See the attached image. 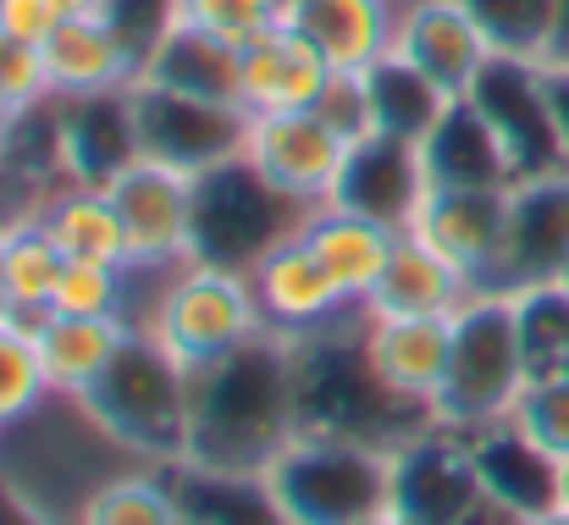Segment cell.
<instances>
[{"mask_svg": "<svg viewBox=\"0 0 569 525\" xmlns=\"http://www.w3.org/2000/svg\"><path fill=\"white\" fill-rule=\"evenodd\" d=\"M0 525H67V521H56L39 498H28L11 476H0Z\"/></svg>", "mask_w": 569, "mask_h": 525, "instance_id": "41", "label": "cell"}, {"mask_svg": "<svg viewBox=\"0 0 569 525\" xmlns=\"http://www.w3.org/2000/svg\"><path fill=\"white\" fill-rule=\"evenodd\" d=\"M503 227H509V188H426L403 232H415L453 271H465L476 294H492L503 260Z\"/></svg>", "mask_w": 569, "mask_h": 525, "instance_id": "12", "label": "cell"}, {"mask_svg": "<svg viewBox=\"0 0 569 525\" xmlns=\"http://www.w3.org/2000/svg\"><path fill=\"white\" fill-rule=\"evenodd\" d=\"M172 22L204 28L243 50L282 22V0H172Z\"/></svg>", "mask_w": 569, "mask_h": 525, "instance_id": "37", "label": "cell"}, {"mask_svg": "<svg viewBox=\"0 0 569 525\" xmlns=\"http://www.w3.org/2000/svg\"><path fill=\"white\" fill-rule=\"evenodd\" d=\"M366 310L310 333V338H288L293 344V404H299V432H332V437H355V443H377L398 448L415 432L431 426L426 404L398 398L377 376V365L366 359Z\"/></svg>", "mask_w": 569, "mask_h": 525, "instance_id": "2", "label": "cell"}, {"mask_svg": "<svg viewBox=\"0 0 569 525\" xmlns=\"http://www.w3.org/2000/svg\"><path fill=\"white\" fill-rule=\"evenodd\" d=\"M509 420L548 454L569 465V376L565 382H526V393L515 398Z\"/></svg>", "mask_w": 569, "mask_h": 525, "instance_id": "38", "label": "cell"}, {"mask_svg": "<svg viewBox=\"0 0 569 525\" xmlns=\"http://www.w3.org/2000/svg\"><path fill=\"white\" fill-rule=\"evenodd\" d=\"M67 255L56 249V238L39 221H22L6 232V294H11V316L17 321H39L56 305V283H61Z\"/></svg>", "mask_w": 569, "mask_h": 525, "instance_id": "35", "label": "cell"}, {"mask_svg": "<svg viewBox=\"0 0 569 525\" xmlns=\"http://www.w3.org/2000/svg\"><path fill=\"white\" fill-rule=\"evenodd\" d=\"M526 525H569V509L565 504H553V509H542V515H531Z\"/></svg>", "mask_w": 569, "mask_h": 525, "instance_id": "45", "label": "cell"}, {"mask_svg": "<svg viewBox=\"0 0 569 525\" xmlns=\"http://www.w3.org/2000/svg\"><path fill=\"white\" fill-rule=\"evenodd\" d=\"M139 333H150L178 365L199 370L221 354L266 338V316H260L249 271L189 260L156 288V305H150Z\"/></svg>", "mask_w": 569, "mask_h": 525, "instance_id": "6", "label": "cell"}, {"mask_svg": "<svg viewBox=\"0 0 569 525\" xmlns=\"http://www.w3.org/2000/svg\"><path fill=\"white\" fill-rule=\"evenodd\" d=\"M366 83V111H371V133H387V139H403V145H420L431 133V122L442 117V89L415 72L398 50H387L381 61H371L360 72Z\"/></svg>", "mask_w": 569, "mask_h": 525, "instance_id": "30", "label": "cell"}, {"mask_svg": "<svg viewBox=\"0 0 569 525\" xmlns=\"http://www.w3.org/2000/svg\"><path fill=\"white\" fill-rule=\"evenodd\" d=\"M50 376H44V359L33 344V327L28 321H0V432L22 426L28 415H39L50 404Z\"/></svg>", "mask_w": 569, "mask_h": 525, "instance_id": "36", "label": "cell"}, {"mask_svg": "<svg viewBox=\"0 0 569 525\" xmlns=\"http://www.w3.org/2000/svg\"><path fill=\"white\" fill-rule=\"evenodd\" d=\"M78 525H183L178 476L161 465H122L83 498Z\"/></svg>", "mask_w": 569, "mask_h": 525, "instance_id": "31", "label": "cell"}, {"mask_svg": "<svg viewBox=\"0 0 569 525\" xmlns=\"http://www.w3.org/2000/svg\"><path fill=\"white\" fill-rule=\"evenodd\" d=\"M0 437H6V432H0Z\"/></svg>", "mask_w": 569, "mask_h": 525, "instance_id": "53", "label": "cell"}, {"mask_svg": "<svg viewBox=\"0 0 569 525\" xmlns=\"http://www.w3.org/2000/svg\"><path fill=\"white\" fill-rule=\"evenodd\" d=\"M122 232H128V255L139 271H178L193 260V177L156 167V161H133L106 182Z\"/></svg>", "mask_w": 569, "mask_h": 525, "instance_id": "11", "label": "cell"}, {"mask_svg": "<svg viewBox=\"0 0 569 525\" xmlns=\"http://www.w3.org/2000/svg\"><path fill=\"white\" fill-rule=\"evenodd\" d=\"M249 283H254V299H260V316H266V333H282V338H310L366 305H355L338 277L310 255V244L293 232L282 238L271 255H260L249 266Z\"/></svg>", "mask_w": 569, "mask_h": 525, "instance_id": "15", "label": "cell"}, {"mask_svg": "<svg viewBox=\"0 0 569 525\" xmlns=\"http://www.w3.org/2000/svg\"><path fill=\"white\" fill-rule=\"evenodd\" d=\"M72 11H78V0H0V33L44 44Z\"/></svg>", "mask_w": 569, "mask_h": 525, "instance_id": "40", "label": "cell"}, {"mask_svg": "<svg viewBox=\"0 0 569 525\" xmlns=\"http://www.w3.org/2000/svg\"><path fill=\"white\" fill-rule=\"evenodd\" d=\"M470 100L481 106L487 128L498 133V145H503V156L515 167V182L565 167V145H559L553 106H548V89H542V61L492 56L487 72L476 78Z\"/></svg>", "mask_w": 569, "mask_h": 525, "instance_id": "13", "label": "cell"}, {"mask_svg": "<svg viewBox=\"0 0 569 525\" xmlns=\"http://www.w3.org/2000/svg\"><path fill=\"white\" fill-rule=\"evenodd\" d=\"M332 78H338L332 61L305 33H293L288 22H277L271 33L243 44V111L249 117L310 111V106H321Z\"/></svg>", "mask_w": 569, "mask_h": 525, "instance_id": "19", "label": "cell"}, {"mask_svg": "<svg viewBox=\"0 0 569 525\" xmlns=\"http://www.w3.org/2000/svg\"><path fill=\"white\" fill-rule=\"evenodd\" d=\"M565 288H569V271H565Z\"/></svg>", "mask_w": 569, "mask_h": 525, "instance_id": "51", "label": "cell"}, {"mask_svg": "<svg viewBox=\"0 0 569 525\" xmlns=\"http://www.w3.org/2000/svg\"><path fill=\"white\" fill-rule=\"evenodd\" d=\"M470 454L481 470V493L509 509L515 521H531L559 504V459H548L515 420H498L487 432H470Z\"/></svg>", "mask_w": 569, "mask_h": 525, "instance_id": "24", "label": "cell"}, {"mask_svg": "<svg viewBox=\"0 0 569 525\" xmlns=\"http://www.w3.org/2000/svg\"><path fill=\"white\" fill-rule=\"evenodd\" d=\"M0 321H11V294H6V232H0Z\"/></svg>", "mask_w": 569, "mask_h": 525, "instance_id": "44", "label": "cell"}, {"mask_svg": "<svg viewBox=\"0 0 569 525\" xmlns=\"http://www.w3.org/2000/svg\"><path fill=\"white\" fill-rule=\"evenodd\" d=\"M139 78L199 95V100L243 106V50L216 39V33H204V28H189V22H167L161 28V39L150 44Z\"/></svg>", "mask_w": 569, "mask_h": 525, "instance_id": "27", "label": "cell"}, {"mask_svg": "<svg viewBox=\"0 0 569 525\" xmlns=\"http://www.w3.org/2000/svg\"><path fill=\"white\" fill-rule=\"evenodd\" d=\"M172 476H178L183 521L193 525H288L260 476H216V470H183V465Z\"/></svg>", "mask_w": 569, "mask_h": 525, "instance_id": "32", "label": "cell"}, {"mask_svg": "<svg viewBox=\"0 0 569 525\" xmlns=\"http://www.w3.org/2000/svg\"><path fill=\"white\" fill-rule=\"evenodd\" d=\"M392 50L415 72H426L442 89V100H465L492 61V44L481 39L465 0H403Z\"/></svg>", "mask_w": 569, "mask_h": 525, "instance_id": "17", "label": "cell"}, {"mask_svg": "<svg viewBox=\"0 0 569 525\" xmlns=\"http://www.w3.org/2000/svg\"><path fill=\"white\" fill-rule=\"evenodd\" d=\"M559 504H565V509H569V465H565V470H559Z\"/></svg>", "mask_w": 569, "mask_h": 525, "instance_id": "47", "label": "cell"}, {"mask_svg": "<svg viewBox=\"0 0 569 525\" xmlns=\"http://www.w3.org/2000/svg\"><path fill=\"white\" fill-rule=\"evenodd\" d=\"M183 525H193V521H183Z\"/></svg>", "mask_w": 569, "mask_h": 525, "instance_id": "52", "label": "cell"}, {"mask_svg": "<svg viewBox=\"0 0 569 525\" xmlns=\"http://www.w3.org/2000/svg\"><path fill=\"white\" fill-rule=\"evenodd\" d=\"M415 150H420L426 188H515V167L470 95L448 100Z\"/></svg>", "mask_w": 569, "mask_h": 525, "instance_id": "22", "label": "cell"}, {"mask_svg": "<svg viewBox=\"0 0 569 525\" xmlns=\"http://www.w3.org/2000/svg\"><path fill=\"white\" fill-rule=\"evenodd\" d=\"M39 50H44V78H50L56 100L133 89L139 72H144V50L100 6H78Z\"/></svg>", "mask_w": 569, "mask_h": 525, "instance_id": "16", "label": "cell"}, {"mask_svg": "<svg viewBox=\"0 0 569 525\" xmlns=\"http://www.w3.org/2000/svg\"><path fill=\"white\" fill-rule=\"evenodd\" d=\"M299 221H305V205L277 194L243 156L193 177V260L204 266L249 271L282 238H293Z\"/></svg>", "mask_w": 569, "mask_h": 525, "instance_id": "7", "label": "cell"}, {"mask_svg": "<svg viewBox=\"0 0 569 525\" xmlns=\"http://www.w3.org/2000/svg\"><path fill=\"white\" fill-rule=\"evenodd\" d=\"M299 238H305L310 255L338 277V288H343L355 305H366L371 288H377V277H381V266H387V255H392L398 227H381V221H371V216L343 210V205L327 199V205L305 210Z\"/></svg>", "mask_w": 569, "mask_h": 525, "instance_id": "26", "label": "cell"}, {"mask_svg": "<svg viewBox=\"0 0 569 525\" xmlns=\"http://www.w3.org/2000/svg\"><path fill=\"white\" fill-rule=\"evenodd\" d=\"M526 393V354L515 327V294H476L453 310L448 370L431 398V420L448 432H487L509 420L515 398Z\"/></svg>", "mask_w": 569, "mask_h": 525, "instance_id": "5", "label": "cell"}, {"mask_svg": "<svg viewBox=\"0 0 569 525\" xmlns=\"http://www.w3.org/2000/svg\"><path fill=\"white\" fill-rule=\"evenodd\" d=\"M260 482L288 525H360L392 504V448L293 432Z\"/></svg>", "mask_w": 569, "mask_h": 525, "instance_id": "4", "label": "cell"}, {"mask_svg": "<svg viewBox=\"0 0 569 525\" xmlns=\"http://www.w3.org/2000/svg\"><path fill=\"white\" fill-rule=\"evenodd\" d=\"M542 89H548V106H553V128H559V145H565V167H569V61H542Z\"/></svg>", "mask_w": 569, "mask_h": 525, "instance_id": "42", "label": "cell"}, {"mask_svg": "<svg viewBox=\"0 0 569 525\" xmlns=\"http://www.w3.org/2000/svg\"><path fill=\"white\" fill-rule=\"evenodd\" d=\"M349 133H338L316 106L310 111H277V117H249V145L243 161L266 177L277 194H288L293 205L316 210L332 199L343 156H349Z\"/></svg>", "mask_w": 569, "mask_h": 525, "instance_id": "10", "label": "cell"}, {"mask_svg": "<svg viewBox=\"0 0 569 525\" xmlns=\"http://www.w3.org/2000/svg\"><path fill=\"white\" fill-rule=\"evenodd\" d=\"M569 271V167L520 177L509 188V227L492 294H520L542 283H565Z\"/></svg>", "mask_w": 569, "mask_h": 525, "instance_id": "14", "label": "cell"}, {"mask_svg": "<svg viewBox=\"0 0 569 525\" xmlns=\"http://www.w3.org/2000/svg\"><path fill=\"white\" fill-rule=\"evenodd\" d=\"M492 56L509 61H553L559 44V0H465Z\"/></svg>", "mask_w": 569, "mask_h": 525, "instance_id": "34", "label": "cell"}, {"mask_svg": "<svg viewBox=\"0 0 569 525\" xmlns=\"http://www.w3.org/2000/svg\"><path fill=\"white\" fill-rule=\"evenodd\" d=\"M426 194V177H420V150L403 145V139H387V133H360L343 156V172L332 188V205L343 210H360L381 227H409L415 205Z\"/></svg>", "mask_w": 569, "mask_h": 525, "instance_id": "18", "label": "cell"}, {"mask_svg": "<svg viewBox=\"0 0 569 525\" xmlns=\"http://www.w3.org/2000/svg\"><path fill=\"white\" fill-rule=\"evenodd\" d=\"M465 299H476L470 277L453 271L431 244H420L415 232L392 238V255L381 266L377 288L366 299L371 316H453Z\"/></svg>", "mask_w": 569, "mask_h": 525, "instance_id": "25", "label": "cell"}, {"mask_svg": "<svg viewBox=\"0 0 569 525\" xmlns=\"http://www.w3.org/2000/svg\"><path fill=\"white\" fill-rule=\"evenodd\" d=\"M487 504L465 432L426 426L392 448V515L403 525H465Z\"/></svg>", "mask_w": 569, "mask_h": 525, "instance_id": "9", "label": "cell"}, {"mask_svg": "<svg viewBox=\"0 0 569 525\" xmlns=\"http://www.w3.org/2000/svg\"><path fill=\"white\" fill-rule=\"evenodd\" d=\"M509 525H526V521H509Z\"/></svg>", "mask_w": 569, "mask_h": 525, "instance_id": "50", "label": "cell"}, {"mask_svg": "<svg viewBox=\"0 0 569 525\" xmlns=\"http://www.w3.org/2000/svg\"><path fill=\"white\" fill-rule=\"evenodd\" d=\"M72 404L133 465L178 470L189 454V365H178L150 333H133Z\"/></svg>", "mask_w": 569, "mask_h": 525, "instance_id": "3", "label": "cell"}, {"mask_svg": "<svg viewBox=\"0 0 569 525\" xmlns=\"http://www.w3.org/2000/svg\"><path fill=\"white\" fill-rule=\"evenodd\" d=\"M39 227L56 238V249H61L67 260H128V266H133L122 216H117L111 194L94 188V182H61V188L44 199Z\"/></svg>", "mask_w": 569, "mask_h": 525, "instance_id": "29", "label": "cell"}, {"mask_svg": "<svg viewBox=\"0 0 569 525\" xmlns=\"http://www.w3.org/2000/svg\"><path fill=\"white\" fill-rule=\"evenodd\" d=\"M50 100V78H44V50L28 39L0 33V117H22L33 106Z\"/></svg>", "mask_w": 569, "mask_h": 525, "instance_id": "39", "label": "cell"}, {"mask_svg": "<svg viewBox=\"0 0 569 525\" xmlns=\"http://www.w3.org/2000/svg\"><path fill=\"white\" fill-rule=\"evenodd\" d=\"M133 161H139V139H133L128 89L61 100V172H67V182L106 188Z\"/></svg>", "mask_w": 569, "mask_h": 525, "instance_id": "23", "label": "cell"}, {"mask_svg": "<svg viewBox=\"0 0 569 525\" xmlns=\"http://www.w3.org/2000/svg\"><path fill=\"white\" fill-rule=\"evenodd\" d=\"M553 61H569V0H559V44H553Z\"/></svg>", "mask_w": 569, "mask_h": 525, "instance_id": "43", "label": "cell"}, {"mask_svg": "<svg viewBox=\"0 0 569 525\" xmlns=\"http://www.w3.org/2000/svg\"><path fill=\"white\" fill-rule=\"evenodd\" d=\"M366 359L377 365V376L409 404L437 398L442 370H448V344H453V316H371L366 310Z\"/></svg>", "mask_w": 569, "mask_h": 525, "instance_id": "21", "label": "cell"}, {"mask_svg": "<svg viewBox=\"0 0 569 525\" xmlns=\"http://www.w3.org/2000/svg\"><path fill=\"white\" fill-rule=\"evenodd\" d=\"M128 106H133L139 156L183 177L216 172V167L238 161L249 145V111L227 106V100H199V95L139 78L128 89Z\"/></svg>", "mask_w": 569, "mask_h": 525, "instance_id": "8", "label": "cell"}, {"mask_svg": "<svg viewBox=\"0 0 569 525\" xmlns=\"http://www.w3.org/2000/svg\"><path fill=\"white\" fill-rule=\"evenodd\" d=\"M360 525H403V521H398L392 509H381V515H371V521H360Z\"/></svg>", "mask_w": 569, "mask_h": 525, "instance_id": "46", "label": "cell"}, {"mask_svg": "<svg viewBox=\"0 0 569 525\" xmlns=\"http://www.w3.org/2000/svg\"><path fill=\"white\" fill-rule=\"evenodd\" d=\"M78 6H100V0H78Z\"/></svg>", "mask_w": 569, "mask_h": 525, "instance_id": "49", "label": "cell"}, {"mask_svg": "<svg viewBox=\"0 0 569 525\" xmlns=\"http://www.w3.org/2000/svg\"><path fill=\"white\" fill-rule=\"evenodd\" d=\"M6 133H11V122H6V117H0V150H6Z\"/></svg>", "mask_w": 569, "mask_h": 525, "instance_id": "48", "label": "cell"}, {"mask_svg": "<svg viewBox=\"0 0 569 525\" xmlns=\"http://www.w3.org/2000/svg\"><path fill=\"white\" fill-rule=\"evenodd\" d=\"M139 327L122 321V316H39L33 321V344H39V359H44V376H50V393L56 398H78L111 359L117 349L133 338Z\"/></svg>", "mask_w": 569, "mask_h": 525, "instance_id": "28", "label": "cell"}, {"mask_svg": "<svg viewBox=\"0 0 569 525\" xmlns=\"http://www.w3.org/2000/svg\"><path fill=\"white\" fill-rule=\"evenodd\" d=\"M403 0H282V22L305 33L332 72H366L398 39Z\"/></svg>", "mask_w": 569, "mask_h": 525, "instance_id": "20", "label": "cell"}, {"mask_svg": "<svg viewBox=\"0 0 569 525\" xmlns=\"http://www.w3.org/2000/svg\"><path fill=\"white\" fill-rule=\"evenodd\" d=\"M515 327L526 354V382H565L569 376V288L542 283L515 294Z\"/></svg>", "mask_w": 569, "mask_h": 525, "instance_id": "33", "label": "cell"}, {"mask_svg": "<svg viewBox=\"0 0 569 525\" xmlns=\"http://www.w3.org/2000/svg\"><path fill=\"white\" fill-rule=\"evenodd\" d=\"M299 432L293 344L266 333L243 349L189 370V454L183 470L266 476V465Z\"/></svg>", "mask_w": 569, "mask_h": 525, "instance_id": "1", "label": "cell"}]
</instances>
